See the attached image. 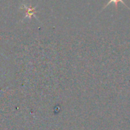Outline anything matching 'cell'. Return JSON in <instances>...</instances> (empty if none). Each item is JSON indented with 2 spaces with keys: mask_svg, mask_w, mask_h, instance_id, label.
<instances>
[{
  "mask_svg": "<svg viewBox=\"0 0 130 130\" xmlns=\"http://www.w3.org/2000/svg\"><path fill=\"white\" fill-rule=\"evenodd\" d=\"M22 9H24L25 11V19H31V17L35 16L36 14V7H28L23 4L21 7Z\"/></svg>",
  "mask_w": 130,
  "mask_h": 130,
  "instance_id": "1",
  "label": "cell"
},
{
  "mask_svg": "<svg viewBox=\"0 0 130 130\" xmlns=\"http://www.w3.org/2000/svg\"><path fill=\"white\" fill-rule=\"evenodd\" d=\"M122 3V4H123V5H124L125 6H126L127 8H128V6H126V4H125V3H124V2L122 1V0H109V2L107 3V4H106V6H104V7L103 8V9H104L106 8V7H107V6H108L109 5H110L111 3H114V5H115V7H116V9H117V8H118V3ZM128 9H129V8H128Z\"/></svg>",
  "mask_w": 130,
  "mask_h": 130,
  "instance_id": "2",
  "label": "cell"
}]
</instances>
